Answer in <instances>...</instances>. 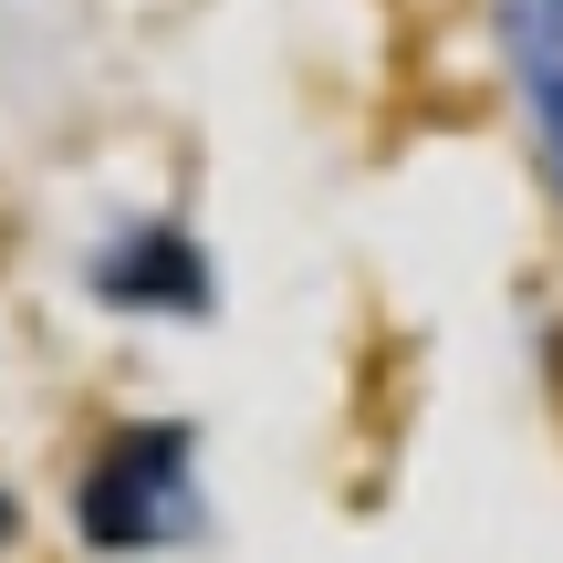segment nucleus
<instances>
[{
	"label": "nucleus",
	"mask_w": 563,
	"mask_h": 563,
	"mask_svg": "<svg viewBox=\"0 0 563 563\" xmlns=\"http://www.w3.org/2000/svg\"><path fill=\"white\" fill-rule=\"evenodd\" d=\"M84 532L104 553H146L167 532H188V439L178 428H125L104 439V460L84 470Z\"/></svg>",
	"instance_id": "f257e3e1"
},
{
	"label": "nucleus",
	"mask_w": 563,
	"mask_h": 563,
	"mask_svg": "<svg viewBox=\"0 0 563 563\" xmlns=\"http://www.w3.org/2000/svg\"><path fill=\"white\" fill-rule=\"evenodd\" d=\"M104 292L115 302H167V313H199L209 302V262L178 230H136L125 251H104Z\"/></svg>",
	"instance_id": "7ed1b4c3"
},
{
	"label": "nucleus",
	"mask_w": 563,
	"mask_h": 563,
	"mask_svg": "<svg viewBox=\"0 0 563 563\" xmlns=\"http://www.w3.org/2000/svg\"><path fill=\"white\" fill-rule=\"evenodd\" d=\"M0 543H11V501H0Z\"/></svg>",
	"instance_id": "20e7f679"
},
{
	"label": "nucleus",
	"mask_w": 563,
	"mask_h": 563,
	"mask_svg": "<svg viewBox=\"0 0 563 563\" xmlns=\"http://www.w3.org/2000/svg\"><path fill=\"white\" fill-rule=\"evenodd\" d=\"M501 42H511V74H522V104H532L543 178L563 188V0H501Z\"/></svg>",
	"instance_id": "f03ea898"
}]
</instances>
